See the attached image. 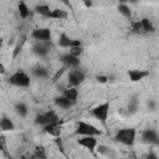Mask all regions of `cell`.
Here are the masks:
<instances>
[{"label": "cell", "instance_id": "cell-1", "mask_svg": "<svg viewBox=\"0 0 159 159\" xmlns=\"http://www.w3.org/2000/svg\"><path fill=\"white\" fill-rule=\"evenodd\" d=\"M114 140L125 147H133L137 140V129L134 127H123L116 132Z\"/></svg>", "mask_w": 159, "mask_h": 159}, {"label": "cell", "instance_id": "cell-2", "mask_svg": "<svg viewBox=\"0 0 159 159\" xmlns=\"http://www.w3.org/2000/svg\"><path fill=\"white\" fill-rule=\"evenodd\" d=\"M7 83L17 88H29L31 86V76L24 70H17L9 76Z\"/></svg>", "mask_w": 159, "mask_h": 159}, {"label": "cell", "instance_id": "cell-3", "mask_svg": "<svg viewBox=\"0 0 159 159\" xmlns=\"http://www.w3.org/2000/svg\"><path fill=\"white\" fill-rule=\"evenodd\" d=\"M75 134L78 137H98L102 134V132H101V129H98L92 123L80 120V122H77Z\"/></svg>", "mask_w": 159, "mask_h": 159}, {"label": "cell", "instance_id": "cell-4", "mask_svg": "<svg viewBox=\"0 0 159 159\" xmlns=\"http://www.w3.org/2000/svg\"><path fill=\"white\" fill-rule=\"evenodd\" d=\"M56 122H60V117L52 109L39 113L34 119V123L36 125H39V127H42V128H45V127H47V125H50L52 123H56Z\"/></svg>", "mask_w": 159, "mask_h": 159}, {"label": "cell", "instance_id": "cell-5", "mask_svg": "<svg viewBox=\"0 0 159 159\" xmlns=\"http://www.w3.org/2000/svg\"><path fill=\"white\" fill-rule=\"evenodd\" d=\"M109 109H111V103L107 101V102H103V103H99V104L94 106L89 111V114L94 119L99 120L102 124H106L107 119H108V116H109Z\"/></svg>", "mask_w": 159, "mask_h": 159}, {"label": "cell", "instance_id": "cell-6", "mask_svg": "<svg viewBox=\"0 0 159 159\" xmlns=\"http://www.w3.org/2000/svg\"><path fill=\"white\" fill-rule=\"evenodd\" d=\"M84 80H86V73L80 68L70 70L67 72V86L68 87L78 88L84 82Z\"/></svg>", "mask_w": 159, "mask_h": 159}, {"label": "cell", "instance_id": "cell-7", "mask_svg": "<svg viewBox=\"0 0 159 159\" xmlns=\"http://www.w3.org/2000/svg\"><path fill=\"white\" fill-rule=\"evenodd\" d=\"M57 45L60 47H62V48H68V50H71L73 47H81V46H83V43H82L81 40L72 39V37H70L65 32L60 34V36L57 39Z\"/></svg>", "mask_w": 159, "mask_h": 159}, {"label": "cell", "instance_id": "cell-8", "mask_svg": "<svg viewBox=\"0 0 159 159\" xmlns=\"http://www.w3.org/2000/svg\"><path fill=\"white\" fill-rule=\"evenodd\" d=\"M60 61H61V63L63 65V67L67 68L68 71H70V70L80 68V66H81V60H80V57H76V56L71 55L70 52L62 53V55L60 56Z\"/></svg>", "mask_w": 159, "mask_h": 159}, {"label": "cell", "instance_id": "cell-9", "mask_svg": "<svg viewBox=\"0 0 159 159\" xmlns=\"http://www.w3.org/2000/svg\"><path fill=\"white\" fill-rule=\"evenodd\" d=\"M31 37L35 40V42L52 41V32L48 27H37L31 31Z\"/></svg>", "mask_w": 159, "mask_h": 159}, {"label": "cell", "instance_id": "cell-10", "mask_svg": "<svg viewBox=\"0 0 159 159\" xmlns=\"http://www.w3.org/2000/svg\"><path fill=\"white\" fill-rule=\"evenodd\" d=\"M53 48L52 41H46V42H35L32 45V52L37 57H46Z\"/></svg>", "mask_w": 159, "mask_h": 159}, {"label": "cell", "instance_id": "cell-11", "mask_svg": "<svg viewBox=\"0 0 159 159\" xmlns=\"http://www.w3.org/2000/svg\"><path fill=\"white\" fill-rule=\"evenodd\" d=\"M77 144L84 149H87L89 153H94L98 147V138L97 137H80L77 139Z\"/></svg>", "mask_w": 159, "mask_h": 159}, {"label": "cell", "instance_id": "cell-12", "mask_svg": "<svg viewBox=\"0 0 159 159\" xmlns=\"http://www.w3.org/2000/svg\"><path fill=\"white\" fill-rule=\"evenodd\" d=\"M142 140L149 145H159V133L152 128L144 129L142 132Z\"/></svg>", "mask_w": 159, "mask_h": 159}, {"label": "cell", "instance_id": "cell-13", "mask_svg": "<svg viewBox=\"0 0 159 159\" xmlns=\"http://www.w3.org/2000/svg\"><path fill=\"white\" fill-rule=\"evenodd\" d=\"M127 76L130 82H140L150 76V72L148 70H140V68H132L128 70Z\"/></svg>", "mask_w": 159, "mask_h": 159}, {"label": "cell", "instance_id": "cell-14", "mask_svg": "<svg viewBox=\"0 0 159 159\" xmlns=\"http://www.w3.org/2000/svg\"><path fill=\"white\" fill-rule=\"evenodd\" d=\"M31 76L37 78V80H46V78L50 77V71H48L47 67L37 65V66L31 68Z\"/></svg>", "mask_w": 159, "mask_h": 159}, {"label": "cell", "instance_id": "cell-15", "mask_svg": "<svg viewBox=\"0 0 159 159\" xmlns=\"http://www.w3.org/2000/svg\"><path fill=\"white\" fill-rule=\"evenodd\" d=\"M15 128H16V125H15L14 120L10 117H7L6 114H2L1 119H0V130L2 133H5V132H12V130H15Z\"/></svg>", "mask_w": 159, "mask_h": 159}, {"label": "cell", "instance_id": "cell-16", "mask_svg": "<svg viewBox=\"0 0 159 159\" xmlns=\"http://www.w3.org/2000/svg\"><path fill=\"white\" fill-rule=\"evenodd\" d=\"M51 11H52V9H51L50 5L46 4V2L36 4L35 7H34V12H35V14H37V15H40V16H42V17H46V19H48Z\"/></svg>", "mask_w": 159, "mask_h": 159}, {"label": "cell", "instance_id": "cell-17", "mask_svg": "<svg viewBox=\"0 0 159 159\" xmlns=\"http://www.w3.org/2000/svg\"><path fill=\"white\" fill-rule=\"evenodd\" d=\"M62 96H65L67 99H70L73 104H76L77 103V101H78V96H80V92H78V88H75V87H66L63 91H62V93H61Z\"/></svg>", "mask_w": 159, "mask_h": 159}, {"label": "cell", "instance_id": "cell-18", "mask_svg": "<svg viewBox=\"0 0 159 159\" xmlns=\"http://www.w3.org/2000/svg\"><path fill=\"white\" fill-rule=\"evenodd\" d=\"M53 103H55V106L58 107L60 109H65V111H66V109H70L71 107L75 106L70 99H67V98H66L65 96H62V94L55 97V98H53Z\"/></svg>", "mask_w": 159, "mask_h": 159}, {"label": "cell", "instance_id": "cell-19", "mask_svg": "<svg viewBox=\"0 0 159 159\" xmlns=\"http://www.w3.org/2000/svg\"><path fill=\"white\" fill-rule=\"evenodd\" d=\"M43 132L47 133V134H50V135H52V137H56V138H57V137L61 135L62 125H61L60 122H56V123H52V124L45 127V128H43Z\"/></svg>", "mask_w": 159, "mask_h": 159}, {"label": "cell", "instance_id": "cell-20", "mask_svg": "<svg viewBox=\"0 0 159 159\" xmlns=\"http://www.w3.org/2000/svg\"><path fill=\"white\" fill-rule=\"evenodd\" d=\"M14 111L20 118H26L29 114V106L25 102H16L14 104Z\"/></svg>", "mask_w": 159, "mask_h": 159}, {"label": "cell", "instance_id": "cell-21", "mask_svg": "<svg viewBox=\"0 0 159 159\" xmlns=\"http://www.w3.org/2000/svg\"><path fill=\"white\" fill-rule=\"evenodd\" d=\"M140 22H142V26H143L144 35H150V34H154L155 32V25L153 24V21L149 17L140 19Z\"/></svg>", "mask_w": 159, "mask_h": 159}, {"label": "cell", "instance_id": "cell-22", "mask_svg": "<svg viewBox=\"0 0 159 159\" xmlns=\"http://www.w3.org/2000/svg\"><path fill=\"white\" fill-rule=\"evenodd\" d=\"M17 12H19V16L24 20L30 17V15H31V10H30L29 5L25 1H19L17 2Z\"/></svg>", "mask_w": 159, "mask_h": 159}, {"label": "cell", "instance_id": "cell-23", "mask_svg": "<svg viewBox=\"0 0 159 159\" xmlns=\"http://www.w3.org/2000/svg\"><path fill=\"white\" fill-rule=\"evenodd\" d=\"M139 109V99L137 96H133L129 101H128V106H127V112L129 116H133L138 112Z\"/></svg>", "mask_w": 159, "mask_h": 159}, {"label": "cell", "instance_id": "cell-24", "mask_svg": "<svg viewBox=\"0 0 159 159\" xmlns=\"http://www.w3.org/2000/svg\"><path fill=\"white\" fill-rule=\"evenodd\" d=\"M67 16H68V12L66 10L56 7V9H52L48 19H52V20H66Z\"/></svg>", "mask_w": 159, "mask_h": 159}, {"label": "cell", "instance_id": "cell-25", "mask_svg": "<svg viewBox=\"0 0 159 159\" xmlns=\"http://www.w3.org/2000/svg\"><path fill=\"white\" fill-rule=\"evenodd\" d=\"M129 30H130V32L134 34V35H144V32H143V26H142L140 20H132L130 24H129Z\"/></svg>", "mask_w": 159, "mask_h": 159}, {"label": "cell", "instance_id": "cell-26", "mask_svg": "<svg viewBox=\"0 0 159 159\" xmlns=\"http://www.w3.org/2000/svg\"><path fill=\"white\" fill-rule=\"evenodd\" d=\"M117 9H118L119 14H120L123 17L128 19L129 22L132 21V9L129 7V5H127V4H119Z\"/></svg>", "mask_w": 159, "mask_h": 159}, {"label": "cell", "instance_id": "cell-27", "mask_svg": "<svg viewBox=\"0 0 159 159\" xmlns=\"http://www.w3.org/2000/svg\"><path fill=\"white\" fill-rule=\"evenodd\" d=\"M32 154L35 155L36 159H47V150L45 149L43 145H36L34 148Z\"/></svg>", "mask_w": 159, "mask_h": 159}, {"label": "cell", "instance_id": "cell-28", "mask_svg": "<svg viewBox=\"0 0 159 159\" xmlns=\"http://www.w3.org/2000/svg\"><path fill=\"white\" fill-rule=\"evenodd\" d=\"M83 46H81V47H73V48H71V50H68V52L71 53V55H73V56H76V57H81L82 56V53H83Z\"/></svg>", "mask_w": 159, "mask_h": 159}, {"label": "cell", "instance_id": "cell-29", "mask_svg": "<svg viewBox=\"0 0 159 159\" xmlns=\"http://www.w3.org/2000/svg\"><path fill=\"white\" fill-rule=\"evenodd\" d=\"M96 152H98V153L102 154V155H107V154L109 153V148H108L107 145H104V144H98Z\"/></svg>", "mask_w": 159, "mask_h": 159}, {"label": "cell", "instance_id": "cell-30", "mask_svg": "<svg viewBox=\"0 0 159 159\" xmlns=\"http://www.w3.org/2000/svg\"><path fill=\"white\" fill-rule=\"evenodd\" d=\"M94 78H96V81H97L98 83H101V84L108 83V76H107V75H97Z\"/></svg>", "mask_w": 159, "mask_h": 159}, {"label": "cell", "instance_id": "cell-31", "mask_svg": "<svg viewBox=\"0 0 159 159\" xmlns=\"http://www.w3.org/2000/svg\"><path fill=\"white\" fill-rule=\"evenodd\" d=\"M66 71H67V68H65V67L62 66V68H61L60 71H57V72H56V75L53 76V78H52V82H57V81H58V78L62 76V73H65Z\"/></svg>", "mask_w": 159, "mask_h": 159}, {"label": "cell", "instance_id": "cell-32", "mask_svg": "<svg viewBox=\"0 0 159 159\" xmlns=\"http://www.w3.org/2000/svg\"><path fill=\"white\" fill-rule=\"evenodd\" d=\"M144 159H159V157L154 153V152H150V153H148L147 155H145V158Z\"/></svg>", "mask_w": 159, "mask_h": 159}, {"label": "cell", "instance_id": "cell-33", "mask_svg": "<svg viewBox=\"0 0 159 159\" xmlns=\"http://www.w3.org/2000/svg\"><path fill=\"white\" fill-rule=\"evenodd\" d=\"M83 5H84L86 7H91V6L93 5V2H92V1H83Z\"/></svg>", "mask_w": 159, "mask_h": 159}, {"label": "cell", "instance_id": "cell-34", "mask_svg": "<svg viewBox=\"0 0 159 159\" xmlns=\"http://www.w3.org/2000/svg\"><path fill=\"white\" fill-rule=\"evenodd\" d=\"M0 72H1V75L5 73V66H4V63H0Z\"/></svg>", "mask_w": 159, "mask_h": 159}]
</instances>
